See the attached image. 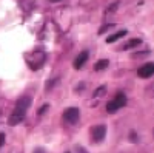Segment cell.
I'll use <instances>...</instances> for the list:
<instances>
[{
	"instance_id": "6da1fadb",
	"label": "cell",
	"mask_w": 154,
	"mask_h": 153,
	"mask_svg": "<svg viewBox=\"0 0 154 153\" xmlns=\"http://www.w3.org/2000/svg\"><path fill=\"white\" fill-rule=\"evenodd\" d=\"M31 102H32V97L31 96H22L17 99L16 102V108L12 111V114L8 119V124L9 125H17L20 124L23 119H25V114H26L28 108L31 107Z\"/></svg>"
},
{
	"instance_id": "7a4b0ae2",
	"label": "cell",
	"mask_w": 154,
	"mask_h": 153,
	"mask_svg": "<svg viewBox=\"0 0 154 153\" xmlns=\"http://www.w3.org/2000/svg\"><path fill=\"white\" fill-rule=\"evenodd\" d=\"M126 105V96L123 93H117V96H116L112 100L108 102V105H106V111L108 113H116L117 110H120L122 107Z\"/></svg>"
},
{
	"instance_id": "3957f363",
	"label": "cell",
	"mask_w": 154,
	"mask_h": 153,
	"mask_svg": "<svg viewBox=\"0 0 154 153\" xmlns=\"http://www.w3.org/2000/svg\"><path fill=\"white\" fill-rule=\"evenodd\" d=\"M79 116H80V111L75 107H69V108H66L65 111H63V119H65L68 124H75L77 121H79Z\"/></svg>"
},
{
	"instance_id": "277c9868",
	"label": "cell",
	"mask_w": 154,
	"mask_h": 153,
	"mask_svg": "<svg viewBox=\"0 0 154 153\" xmlns=\"http://www.w3.org/2000/svg\"><path fill=\"white\" fill-rule=\"evenodd\" d=\"M106 135V125H96L91 130V138L94 142H102Z\"/></svg>"
},
{
	"instance_id": "5b68a950",
	"label": "cell",
	"mask_w": 154,
	"mask_h": 153,
	"mask_svg": "<svg viewBox=\"0 0 154 153\" xmlns=\"http://www.w3.org/2000/svg\"><path fill=\"white\" fill-rule=\"evenodd\" d=\"M137 73H139V76H140V78H143V79H146V78H151V76H152V73H154V65H152V62H149V63H145L143 67H140Z\"/></svg>"
},
{
	"instance_id": "8992f818",
	"label": "cell",
	"mask_w": 154,
	"mask_h": 153,
	"mask_svg": "<svg viewBox=\"0 0 154 153\" xmlns=\"http://www.w3.org/2000/svg\"><path fill=\"white\" fill-rule=\"evenodd\" d=\"M88 56H89L88 51H82V53L77 56L75 60H74V68H75V70H80V68L83 67V63L88 60Z\"/></svg>"
},
{
	"instance_id": "52a82bcc",
	"label": "cell",
	"mask_w": 154,
	"mask_h": 153,
	"mask_svg": "<svg viewBox=\"0 0 154 153\" xmlns=\"http://www.w3.org/2000/svg\"><path fill=\"white\" fill-rule=\"evenodd\" d=\"M126 30H120V31H117V33H114V34H111L109 37H106V43H112V42H117L119 39H122L123 36H126Z\"/></svg>"
},
{
	"instance_id": "ba28073f",
	"label": "cell",
	"mask_w": 154,
	"mask_h": 153,
	"mask_svg": "<svg viewBox=\"0 0 154 153\" xmlns=\"http://www.w3.org/2000/svg\"><path fill=\"white\" fill-rule=\"evenodd\" d=\"M140 43H142V40H140V39H131L130 42H128V43L123 46V49H131V48H136V46H139Z\"/></svg>"
},
{
	"instance_id": "9c48e42d",
	"label": "cell",
	"mask_w": 154,
	"mask_h": 153,
	"mask_svg": "<svg viewBox=\"0 0 154 153\" xmlns=\"http://www.w3.org/2000/svg\"><path fill=\"white\" fill-rule=\"evenodd\" d=\"M108 60L106 59H102V60H99V62H96V65H94V68L97 70V71H100V70H105L106 67H108Z\"/></svg>"
},
{
	"instance_id": "30bf717a",
	"label": "cell",
	"mask_w": 154,
	"mask_h": 153,
	"mask_svg": "<svg viewBox=\"0 0 154 153\" xmlns=\"http://www.w3.org/2000/svg\"><path fill=\"white\" fill-rule=\"evenodd\" d=\"M48 107H49V105H48V104H45V105H43L40 110H38V111H37V114H38V116H42V114H43V113L48 110Z\"/></svg>"
},
{
	"instance_id": "8fae6325",
	"label": "cell",
	"mask_w": 154,
	"mask_h": 153,
	"mask_svg": "<svg viewBox=\"0 0 154 153\" xmlns=\"http://www.w3.org/2000/svg\"><path fill=\"white\" fill-rule=\"evenodd\" d=\"M105 91H106V88H105V87H102V88H97V91H96V96L105 94Z\"/></svg>"
},
{
	"instance_id": "7c38bea8",
	"label": "cell",
	"mask_w": 154,
	"mask_h": 153,
	"mask_svg": "<svg viewBox=\"0 0 154 153\" xmlns=\"http://www.w3.org/2000/svg\"><path fill=\"white\" fill-rule=\"evenodd\" d=\"M5 144V135L0 133V148H2V145Z\"/></svg>"
},
{
	"instance_id": "4fadbf2b",
	"label": "cell",
	"mask_w": 154,
	"mask_h": 153,
	"mask_svg": "<svg viewBox=\"0 0 154 153\" xmlns=\"http://www.w3.org/2000/svg\"><path fill=\"white\" fill-rule=\"evenodd\" d=\"M131 139H133V141H136V133H134V132L131 133Z\"/></svg>"
},
{
	"instance_id": "5bb4252c",
	"label": "cell",
	"mask_w": 154,
	"mask_h": 153,
	"mask_svg": "<svg viewBox=\"0 0 154 153\" xmlns=\"http://www.w3.org/2000/svg\"><path fill=\"white\" fill-rule=\"evenodd\" d=\"M34 153H45V151H43V150H38V148H37V150H35Z\"/></svg>"
},
{
	"instance_id": "9a60e30c",
	"label": "cell",
	"mask_w": 154,
	"mask_h": 153,
	"mask_svg": "<svg viewBox=\"0 0 154 153\" xmlns=\"http://www.w3.org/2000/svg\"><path fill=\"white\" fill-rule=\"evenodd\" d=\"M49 2H59V0H49Z\"/></svg>"
}]
</instances>
